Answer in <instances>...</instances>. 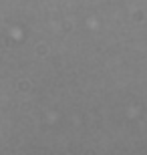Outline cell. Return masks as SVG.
Segmentation results:
<instances>
[]
</instances>
